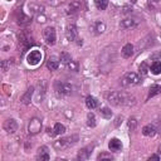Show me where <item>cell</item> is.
<instances>
[{
  "instance_id": "29",
  "label": "cell",
  "mask_w": 161,
  "mask_h": 161,
  "mask_svg": "<svg viewBox=\"0 0 161 161\" xmlns=\"http://www.w3.org/2000/svg\"><path fill=\"white\" fill-rule=\"evenodd\" d=\"M87 125L89 127H94L96 125H97V122H96V117H94V115L92 112H89L87 115Z\"/></svg>"
},
{
  "instance_id": "21",
  "label": "cell",
  "mask_w": 161,
  "mask_h": 161,
  "mask_svg": "<svg viewBox=\"0 0 161 161\" xmlns=\"http://www.w3.org/2000/svg\"><path fill=\"white\" fill-rule=\"evenodd\" d=\"M47 67H48V69H50V71L58 69V67H59V60H58L55 57H50V58L48 59V62H47Z\"/></svg>"
},
{
  "instance_id": "40",
  "label": "cell",
  "mask_w": 161,
  "mask_h": 161,
  "mask_svg": "<svg viewBox=\"0 0 161 161\" xmlns=\"http://www.w3.org/2000/svg\"><path fill=\"white\" fill-rule=\"evenodd\" d=\"M159 152L161 154V145H160V147H159Z\"/></svg>"
},
{
  "instance_id": "7",
  "label": "cell",
  "mask_w": 161,
  "mask_h": 161,
  "mask_svg": "<svg viewBox=\"0 0 161 161\" xmlns=\"http://www.w3.org/2000/svg\"><path fill=\"white\" fill-rule=\"evenodd\" d=\"M28 130H29V134L30 135L38 134L42 130V121L39 118H37V117L31 118L30 122H29V126H28Z\"/></svg>"
},
{
  "instance_id": "22",
  "label": "cell",
  "mask_w": 161,
  "mask_h": 161,
  "mask_svg": "<svg viewBox=\"0 0 161 161\" xmlns=\"http://www.w3.org/2000/svg\"><path fill=\"white\" fill-rule=\"evenodd\" d=\"M93 29H94L96 34H102L103 31L106 30V24L103 21H96L94 25H93Z\"/></svg>"
},
{
  "instance_id": "27",
  "label": "cell",
  "mask_w": 161,
  "mask_h": 161,
  "mask_svg": "<svg viewBox=\"0 0 161 161\" xmlns=\"http://www.w3.org/2000/svg\"><path fill=\"white\" fill-rule=\"evenodd\" d=\"M150 38H151V36H149L147 38H145V39H144V40H142V42L140 43V48H141V49H146V48H150V47H151V45L154 44V42H152V40H154V38H152L151 40H149Z\"/></svg>"
},
{
  "instance_id": "24",
  "label": "cell",
  "mask_w": 161,
  "mask_h": 161,
  "mask_svg": "<svg viewBox=\"0 0 161 161\" xmlns=\"http://www.w3.org/2000/svg\"><path fill=\"white\" fill-rule=\"evenodd\" d=\"M150 71H151V73H154V74H160V73H161V62H159V60L154 62V63L151 64Z\"/></svg>"
},
{
  "instance_id": "10",
  "label": "cell",
  "mask_w": 161,
  "mask_h": 161,
  "mask_svg": "<svg viewBox=\"0 0 161 161\" xmlns=\"http://www.w3.org/2000/svg\"><path fill=\"white\" fill-rule=\"evenodd\" d=\"M137 24H139V20H137V19H134V18H126V19H123V20L120 23L121 28H123V29L135 28Z\"/></svg>"
},
{
  "instance_id": "31",
  "label": "cell",
  "mask_w": 161,
  "mask_h": 161,
  "mask_svg": "<svg viewBox=\"0 0 161 161\" xmlns=\"http://www.w3.org/2000/svg\"><path fill=\"white\" fill-rule=\"evenodd\" d=\"M12 63H13L12 59H5V60L2 62V69H3V72H7V71L10 68Z\"/></svg>"
},
{
  "instance_id": "13",
  "label": "cell",
  "mask_w": 161,
  "mask_h": 161,
  "mask_svg": "<svg viewBox=\"0 0 161 161\" xmlns=\"http://www.w3.org/2000/svg\"><path fill=\"white\" fill-rule=\"evenodd\" d=\"M156 132H157V128L154 125H146L142 128V135L146 137H154L156 135Z\"/></svg>"
},
{
  "instance_id": "15",
  "label": "cell",
  "mask_w": 161,
  "mask_h": 161,
  "mask_svg": "<svg viewBox=\"0 0 161 161\" xmlns=\"http://www.w3.org/2000/svg\"><path fill=\"white\" fill-rule=\"evenodd\" d=\"M108 147H110L111 151L118 152V151L122 149V142H121L118 139H112V140L108 142Z\"/></svg>"
},
{
  "instance_id": "39",
  "label": "cell",
  "mask_w": 161,
  "mask_h": 161,
  "mask_svg": "<svg viewBox=\"0 0 161 161\" xmlns=\"http://www.w3.org/2000/svg\"><path fill=\"white\" fill-rule=\"evenodd\" d=\"M120 122H122V117H117V120H116V123H115V125H116V126H118V125H120Z\"/></svg>"
},
{
  "instance_id": "23",
  "label": "cell",
  "mask_w": 161,
  "mask_h": 161,
  "mask_svg": "<svg viewBox=\"0 0 161 161\" xmlns=\"http://www.w3.org/2000/svg\"><path fill=\"white\" fill-rule=\"evenodd\" d=\"M161 93V86H157V84H154L151 86L150 91H149V98L154 97V96H157Z\"/></svg>"
},
{
  "instance_id": "32",
  "label": "cell",
  "mask_w": 161,
  "mask_h": 161,
  "mask_svg": "<svg viewBox=\"0 0 161 161\" xmlns=\"http://www.w3.org/2000/svg\"><path fill=\"white\" fill-rule=\"evenodd\" d=\"M136 127H137V120L135 117H131L130 120H128V128H130L131 131H134Z\"/></svg>"
},
{
  "instance_id": "33",
  "label": "cell",
  "mask_w": 161,
  "mask_h": 161,
  "mask_svg": "<svg viewBox=\"0 0 161 161\" xmlns=\"http://www.w3.org/2000/svg\"><path fill=\"white\" fill-rule=\"evenodd\" d=\"M149 72V67H147V64L146 63H142L141 66H140V74L141 76H146Z\"/></svg>"
},
{
  "instance_id": "4",
  "label": "cell",
  "mask_w": 161,
  "mask_h": 161,
  "mask_svg": "<svg viewBox=\"0 0 161 161\" xmlns=\"http://www.w3.org/2000/svg\"><path fill=\"white\" fill-rule=\"evenodd\" d=\"M42 58H43L42 52L38 50V49H33V50H30V52L28 53V55H26V62H28L29 66H37V64L40 63Z\"/></svg>"
},
{
  "instance_id": "30",
  "label": "cell",
  "mask_w": 161,
  "mask_h": 161,
  "mask_svg": "<svg viewBox=\"0 0 161 161\" xmlns=\"http://www.w3.org/2000/svg\"><path fill=\"white\" fill-rule=\"evenodd\" d=\"M54 132H55V135H63L64 132H66V127H64V125H62V123H55Z\"/></svg>"
},
{
  "instance_id": "19",
  "label": "cell",
  "mask_w": 161,
  "mask_h": 161,
  "mask_svg": "<svg viewBox=\"0 0 161 161\" xmlns=\"http://www.w3.org/2000/svg\"><path fill=\"white\" fill-rule=\"evenodd\" d=\"M79 9H81V2H79V0H73V2L68 5L67 13L68 14H73V13H77Z\"/></svg>"
},
{
  "instance_id": "2",
  "label": "cell",
  "mask_w": 161,
  "mask_h": 161,
  "mask_svg": "<svg viewBox=\"0 0 161 161\" xmlns=\"http://www.w3.org/2000/svg\"><path fill=\"white\" fill-rule=\"evenodd\" d=\"M77 141H78V136L73 135V136H69V137H66V139H60V140L54 141L53 142V147L57 151H63V150H67L71 146H73Z\"/></svg>"
},
{
  "instance_id": "1",
  "label": "cell",
  "mask_w": 161,
  "mask_h": 161,
  "mask_svg": "<svg viewBox=\"0 0 161 161\" xmlns=\"http://www.w3.org/2000/svg\"><path fill=\"white\" fill-rule=\"evenodd\" d=\"M107 101L116 107L120 106H132L135 105V98L123 92H110L107 94Z\"/></svg>"
},
{
  "instance_id": "37",
  "label": "cell",
  "mask_w": 161,
  "mask_h": 161,
  "mask_svg": "<svg viewBox=\"0 0 161 161\" xmlns=\"http://www.w3.org/2000/svg\"><path fill=\"white\" fill-rule=\"evenodd\" d=\"M149 160L151 161V160H160V156L159 155H151L150 157H149Z\"/></svg>"
},
{
  "instance_id": "11",
  "label": "cell",
  "mask_w": 161,
  "mask_h": 161,
  "mask_svg": "<svg viewBox=\"0 0 161 161\" xmlns=\"http://www.w3.org/2000/svg\"><path fill=\"white\" fill-rule=\"evenodd\" d=\"M33 94H34V87L28 88V91L21 96L20 102H21L23 105H29V103L31 102V98H33Z\"/></svg>"
},
{
  "instance_id": "20",
  "label": "cell",
  "mask_w": 161,
  "mask_h": 161,
  "mask_svg": "<svg viewBox=\"0 0 161 161\" xmlns=\"http://www.w3.org/2000/svg\"><path fill=\"white\" fill-rule=\"evenodd\" d=\"M28 7H29V10L34 14H43V12H44V7L40 4H37V3H30Z\"/></svg>"
},
{
  "instance_id": "12",
  "label": "cell",
  "mask_w": 161,
  "mask_h": 161,
  "mask_svg": "<svg viewBox=\"0 0 161 161\" xmlns=\"http://www.w3.org/2000/svg\"><path fill=\"white\" fill-rule=\"evenodd\" d=\"M49 152H48V147L47 146H42L38 149V154H37V160L39 161H48L49 160Z\"/></svg>"
},
{
  "instance_id": "26",
  "label": "cell",
  "mask_w": 161,
  "mask_h": 161,
  "mask_svg": "<svg viewBox=\"0 0 161 161\" xmlns=\"http://www.w3.org/2000/svg\"><path fill=\"white\" fill-rule=\"evenodd\" d=\"M60 62H62L63 64H69V63L72 62V57H71V54H69V53H67V52L60 53Z\"/></svg>"
},
{
  "instance_id": "36",
  "label": "cell",
  "mask_w": 161,
  "mask_h": 161,
  "mask_svg": "<svg viewBox=\"0 0 161 161\" xmlns=\"http://www.w3.org/2000/svg\"><path fill=\"white\" fill-rule=\"evenodd\" d=\"M47 134H48V135H50V136H55L54 128H53V130H52V128H48V130H47Z\"/></svg>"
},
{
  "instance_id": "34",
  "label": "cell",
  "mask_w": 161,
  "mask_h": 161,
  "mask_svg": "<svg viewBox=\"0 0 161 161\" xmlns=\"http://www.w3.org/2000/svg\"><path fill=\"white\" fill-rule=\"evenodd\" d=\"M97 159L98 160H105V159H108V160H112L113 157L110 155V154H107V152H102V154H100L98 156H97Z\"/></svg>"
},
{
  "instance_id": "8",
  "label": "cell",
  "mask_w": 161,
  "mask_h": 161,
  "mask_svg": "<svg viewBox=\"0 0 161 161\" xmlns=\"http://www.w3.org/2000/svg\"><path fill=\"white\" fill-rule=\"evenodd\" d=\"M66 37L69 42H73L77 39L78 37V30H77V26L74 24H68L67 28H66Z\"/></svg>"
},
{
  "instance_id": "38",
  "label": "cell",
  "mask_w": 161,
  "mask_h": 161,
  "mask_svg": "<svg viewBox=\"0 0 161 161\" xmlns=\"http://www.w3.org/2000/svg\"><path fill=\"white\" fill-rule=\"evenodd\" d=\"M38 21H39V23H44V21H45V17H43V15H42V17H40V15H38Z\"/></svg>"
},
{
  "instance_id": "35",
  "label": "cell",
  "mask_w": 161,
  "mask_h": 161,
  "mask_svg": "<svg viewBox=\"0 0 161 161\" xmlns=\"http://www.w3.org/2000/svg\"><path fill=\"white\" fill-rule=\"evenodd\" d=\"M67 66H68V68L69 69H73V71H77V64L76 63H73V60L69 63V64H67Z\"/></svg>"
},
{
  "instance_id": "9",
  "label": "cell",
  "mask_w": 161,
  "mask_h": 161,
  "mask_svg": "<svg viewBox=\"0 0 161 161\" xmlns=\"http://www.w3.org/2000/svg\"><path fill=\"white\" fill-rule=\"evenodd\" d=\"M4 130L8 134H14L18 130V122L14 118H9L4 122Z\"/></svg>"
},
{
  "instance_id": "6",
  "label": "cell",
  "mask_w": 161,
  "mask_h": 161,
  "mask_svg": "<svg viewBox=\"0 0 161 161\" xmlns=\"http://www.w3.org/2000/svg\"><path fill=\"white\" fill-rule=\"evenodd\" d=\"M54 89L58 94H63V96H69L72 93V86L69 83L60 82V81H57L54 83Z\"/></svg>"
},
{
  "instance_id": "25",
  "label": "cell",
  "mask_w": 161,
  "mask_h": 161,
  "mask_svg": "<svg viewBox=\"0 0 161 161\" xmlns=\"http://www.w3.org/2000/svg\"><path fill=\"white\" fill-rule=\"evenodd\" d=\"M94 5L98 10H105L108 5V0H94Z\"/></svg>"
},
{
  "instance_id": "28",
  "label": "cell",
  "mask_w": 161,
  "mask_h": 161,
  "mask_svg": "<svg viewBox=\"0 0 161 161\" xmlns=\"http://www.w3.org/2000/svg\"><path fill=\"white\" fill-rule=\"evenodd\" d=\"M100 115L103 117V118H111L112 117V111L108 108V107H103V108H101L100 110Z\"/></svg>"
},
{
  "instance_id": "5",
  "label": "cell",
  "mask_w": 161,
  "mask_h": 161,
  "mask_svg": "<svg viewBox=\"0 0 161 161\" xmlns=\"http://www.w3.org/2000/svg\"><path fill=\"white\" fill-rule=\"evenodd\" d=\"M43 37L48 45H54L57 42V33L53 26H48L43 30Z\"/></svg>"
},
{
  "instance_id": "14",
  "label": "cell",
  "mask_w": 161,
  "mask_h": 161,
  "mask_svg": "<svg viewBox=\"0 0 161 161\" xmlns=\"http://www.w3.org/2000/svg\"><path fill=\"white\" fill-rule=\"evenodd\" d=\"M92 146H88V147H84V149H81L79 151H78V155H77V159L78 160H87L88 157H89V155H91V152H92Z\"/></svg>"
},
{
  "instance_id": "17",
  "label": "cell",
  "mask_w": 161,
  "mask_h": 161,
  "mask_svg": "<svg viewBox=\"0 0 161 161\" xmlns=\"http://www.w3.org/2000/svg\"><path fill=\"white\" fill-rule=\"evenodd\" d=\"M30 21H31L30 18L26 17V15L21 12V9H18V24H19V25H26V24H29Z\"/></svg>"
},
{
  "instance_id": "3",
  "label": "cell",
  "mask_w": 161,
  "mask_h": 161,
  "mask_svg": "<svg viewBox=\"0 0 161 161\" xmlns=\"http://www.w3.org/2000/svg\"><path fill=\"white\" fill-rule=\"evenodd\" d=\"M140 76L135 72H128L126 73L122 79H121V84L122 86H135V84H139L140 83Z\"/></svg>"
},
{
  "instance_id": "18",
  "label": "cell",
  "mask_w": 161,
  "mask_h": 161,
  "mask_svg": "<svg viewBox=\"0 0 161 161\" xmlns=\"http://www.w3.org/2000/svg\"><path fill=\"white\" fill-rule=\"evenodd\" d=\"M100 105L98 100L97 98H94L92 97V96H88V97L86 98V106L89 108V110H94V108H97Z\"/></svg>"
},
{
  "instance_id": "16",
  "label": "cell",
  "mask_w": 161,
  "mask_h": 161,
  "mask_svg": "<svg viewBox=\"0 0 161 161\" xmlns=\"http://www.w3.org/2000/svg\"><path fill=\"white\" fill-rule=\"evenodd\" d=\"M121 53H122V57H123V58H131V57L134 55V45L130 44V43L126 44V45L122 48Z\"/></svg>"
}]
</instances>
